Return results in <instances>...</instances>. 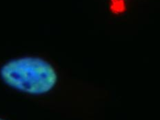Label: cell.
I'll return each mask as SVG.
<instances>
[{
	"label": "cell",
	"instance_id": "cell-2",
	"mask_svg": "<svg viewBox=\"0 0 160 120\" xmlns=\"http://www.w3.org/2000/svg\"><path fill=\"white\" fill-rule=\"evenodd\" d=\"M0 120H4V119H1V118H0Z\"/></svg>",
	"mask_w": 160,
	"mask_h": 120
},
{
	"label": "cell",
	"instance_id": "cell-1",
	"mask_svg": "<svg viewBox=\"0 0 160 120\" xmlns=\"http://www.w3.org/2000/svg\"><path fill=\"white\" fill-rule=\"evenodd\" d=\"M0 77L10 88L32 95L51 91L58 80V73L51 63L33 56L8 60L1 67Z\"/></svg>",
	"mask_w": 160,
	"mask_h": 120
}]
</instances>
